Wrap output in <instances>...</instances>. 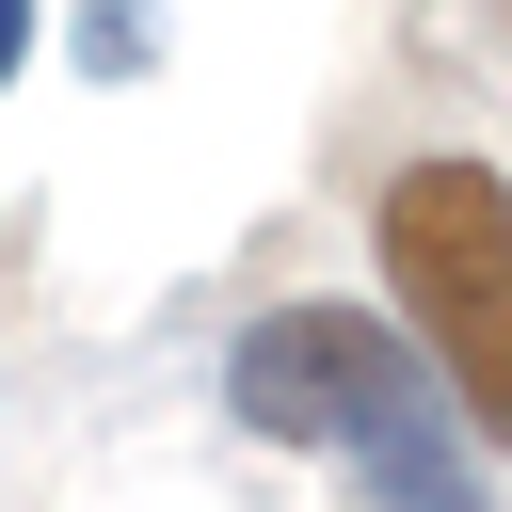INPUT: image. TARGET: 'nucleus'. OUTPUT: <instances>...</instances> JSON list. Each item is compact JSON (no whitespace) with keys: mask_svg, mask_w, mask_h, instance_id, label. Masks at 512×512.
Returning <instances> with one entry per match:
<instances>
[{"mask_svg":"<svg viewBox=\"0 0 512 512\" xmlns=\"http://www.w3.org/2000/svg\"><path fill=\"white\" fill-rule=\"evenodd\" d=\"M368 256L400 288V336L448 368L480 432H512V176L496 160H400L368 208Z\"/></svg>","mask_w":512,"mask_h":512,"instance_id":"obj_2","label":"nucleus"},{"mask_svg":"<svg viewBox=\"0 0 512 512\" xmlns=\"http://www.w3.org/2000/svg\"><path fill=\"white\" fill-rule=\"evenodd\" d=\"M224 400H240V432H272V448H336L384 512H480V480H464V448H448V368H432L416 336L352 320V304H272V320L224 352Z\"/></svg>","mask_w":512,"mask_h":512,"instance_id":"obj_1","label":"nucleus"}]
</instances>
